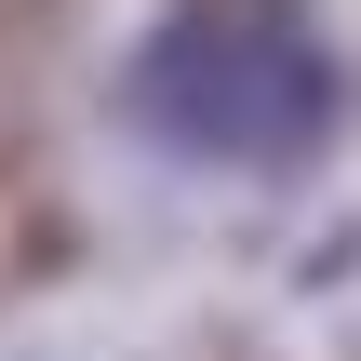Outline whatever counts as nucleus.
<instances>
[{
    "label": "nucleus",
    "instance_id": "1",
    "mask_svg": "<svg viewBox=\"0 0 361 361\" xmlns=\"http://www.w3.org/2000/svg\"><path fill=\"white\" fill-rule=\"evenodd\" d=\"M121 107L161 147L214 161V174H295L335 134V67L281 13H161L134 80H121Z\"/></svg>",
    "mask_w": 361,
    "mask_h": 361
}]
</instances>
